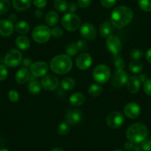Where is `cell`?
I'll use <instances>...</instances> for the list:
<instances>
[{
	"instance_id": "obj_1",
	"label": "cell",
	"mask_w": 151,
	"mask_h": 151,
	"mask_svg": "<svg viewBox=\"0 0 151 151\" xmlns=\"http://www.w3.org/2000/svg\"><path fill=\"white\" fill-rule=\"evenodd\" d=\"M133 17V12L131 8L127 6H118L114 8L110 15L112 24L117 28H122L127 26L131 22Z\"/></svg>"
},
{
	"instance_id": "obj_2",
	"label": "cell",
	"mask_w": 151,
	"mask_h": 151,
	"mask_svg": "<svg viewBox=\"0 0 151 151\" xmlns=\"http://www.w3.org/2000/svg\"><path fill=\"white\" fill-rule=\"evenodd\" d=\"M73 62L68 55L59 54L52 59L50 62V68L53 73L59 75L66 74L70 71Z\"/></svg>"
},
{
	"instance_id": "obj_3",
	"label": "cell",
	"mask_w": 151,
	"mask_h": 151,
	"mask_svg": "<svg viewBox=\"0 0 151 151\" xmlns=\"http://www.w3.org/2000/svg\"><path fill=\"white\" fill-rule=\"evenodd\" d=\"M148 130L146 126L142 123H135L127 128L126 136L127 139L133 144L141 143L147 138Z\"/></svg>"
},
{
	"instance_id": "obj_4",
	"label": "cell",
	"mask_w": 151,
	"mask_h": 151,
	"mask_svg": "<svg viewBox=\"0 0 151 151\" xmlns=\"http://www.w3.org/2000/svg\"><path fill=\"white\" fill-rule=\"evenodd\" d=\"M51 36V30L46 25H38L33 29L32 37L39 44L46 43Z\"/></svg>"
},
{
	"instance_id": "obj_5",
	"label": "cell",
	"mask_w": 151,
	"mask_h": 151,
	"mask_svg": "<svg viewBox=\"0 0 151 151\" xmlns=\"http://www.w3.org/2000/svg\"><path fill=\"white\" fill-rule=\"evenodd\" d=\"M62 25L68 31H75L80 27V18L73 13H68L62 18Z\"/></svg>"
},
{
	"instance_id": "obj_6",
	"label": "cell",
	"mask_w": 151,
	"mask_h": 151,
	"mask_svg": "<svg viewBox=\"0 0 151 151\" xmlns=\"http://www.w3.org/2000/svg\"><path fill=\"white\" fill-rule=\"evenodd\" d=\"M93 78L98 83H106L110 78V68L105 65H97L93 71Z\"/></svg>"
},
{
	"instance_id": "obj_7",
	"label": "cell",
	"mask_w": 151,
	"mask_h": 151,
	"mask_svg": "<svg viewBox=\"0 0 151 151\" xmlns=\"http://www.w3.org/2000/svg\"><path fill=\"white\" fill-rule=\"evenodd\" d=\"M22 54L17 49H11L5 55L4 62L9 68H15L19 66L22 62Z\"/></svg>"
},
{
	"instance_id": "obj_8",
	"label": "cell",
	"mask_w": 151,
	"mask_h": 151,
	"mask_svg": "<svg viewBox=\"0 0 151 151\" xmlns=\"http://www.w3.org/2000/svg\"><path fill=\"white\" fill-rule=\"evenodd\" d=\"M124 121V115L121 112L113 111L107 117V124L111 129H118L123 124Z\"/></svg>"
},
{
	"instance_id": "obj_9",
	"label": "cell",
	"mask_w": 151,
	"mask_h": 151,
	"mask_svg": "<svg viewBox=\"0 0 151 151\" xmlns=\"http://www.w3.org/2000/svg\"><path fill=\"white\" fill-rule=\"evenodd\" d=\"M128 78V74L124 70H116L112 76L111 84L114 88H120L127 84Z\"/></svg>"
},
{
	"instance_id": "obj_10",
	"label": "cell",
	"mask_w": 151,
	"mask_h": 151,
	"mask_svg": "<svg viewBox=\"0 0 151 151\" xmlns=\"http://www.w3.org/2000/svg\"><path fill=\"white\" fill-rule=\"evenodd\" d=\"M106 46L107 49L114 56L118 55L122 50V42L119 38L115 35H110L107 38L106 40Z\"/></svg>"
},
{
	"instance_id": "obj_11",
	"label": "cell",
	"mask_w": 151,
	"mask_h": 151,
	"mask_svg": "<svg viewBox=\"0 0 151 151\" xmlns=\"http://www.w3.org/2000/svg\"><path fill=\"white\" fill-rule=\"evenodd\" d=\"M79 33L84 40L88 41H93L96 37V30L94 26L91 23H84L79 27Z\"/></svg>"
},
{
	"instance_id": "obj_12",
	"label": "cell",
	"mask_w": 151,
	"mask_h": 151,
	"mask_svg": "<svg viewBox=\"0 0 151 151\" xmlns=\"http://www.w3.org/2000/svg\"><path fill=\"white\" fill-rule=\"evenodd\" d=\"M49 69L47 64L45 62H36L30 66V72L34 77H42L46 75Z\"/></svg>"
},
{
	"instance_id": "obj_13",
	"label": "cell",
	"mask_w": 151,
	"mask_h": 151,
	"mask_svg": "<svg viewBox=\"0 0 151 151\" xmlns=\"http://www.w3.org/2000/svg\"><path fill=\"white\" fill-rule=\"evenodd\" d=\"M41 85L46 91H55L59 86V79L53 75L45 76L41 80Z\"/></svg>"
},
{
	"instance_id": "obj_14",
	"label": "cell",
	"mask_w": 151,
	"mask_h": 151,
	"mask_svg": "<svg viewBox=\"0 0 151 151\" xmlns=\"http://www.w3.org/2000/svg\"><path fill=\"white\" fill-rule=\"evenodd\" d=\"M92 57L88 53H82L76 58V65L82 70H88L92 65Z\"/></svg>"
},
{
	"instance_id": "obj_15",
	"label": "cell",
	"mask_w": 151,
	"mask_h": 151,
	"mask_svg": "<svg viewBox=\"0 0 151 151\" xmlns=\"http://www.w3.org/2000/svg\"><path fill=\"white\" fill-rule=\"evenodd\" d=\"M124 115L130 119H136L141 113V108L137 103H127L124 108Z\"/></svg>"
},
{
	"instance_id": "obj_16",
	"label": "cell",
	"mask_w": 151,
	"mask_h": 151,
	"mask_svg": "<svg viewBox=\"0 0 151 151\" xmlns=\"http://www.w3.org/2000/svg\"><path fill=\"white\" fill-rule=\"evenodd\" d=\"M66 119L67 122L72 125L79 124L82 120V112L79 109H70L67 112Z\"/></svg>"
},
{
	"instance_id": "obj_17",
	"label": "cell",
	"mask_w": 151,
	"mask_h": 151,
	"mask_svg": "<svg viewBox=\"0 0 151 151\" xmlns=\"http://www.w3.org/2000/svg\"><path fill=\"white\" fill-rule=\"evenodd\" d=\"M14 30V26L11 22L7 19L0 20V35L2 36H10Z\"/></svg>"
},
{
	"instance_id": "obj_18",
	"label": "cell",
	"mask_w": 151,
	"mask_h": 151,
	"mask_svg": "<svg viewBox=\"0 0 151 151\" xmlns=\"http://www.w3.org/2000/svg\"><path fill=\"white\" fill-rule=\"evenodd\" d=\"M140 86L141 82L138 76H133L128 78L127 82V88L129 92L133 94L136 93L140 89Z\"/></svg>"
},
{
	"instance_id": "obj_19",
	"label": "cell",
	"mask_w": 151,
	"mask_h": 151,
	"mask_svg": "<svg viewBox=\"0 0 151 151\" xmlns=\"http://www.w3.org/2000/svg\"><path fill=\"white\" fill-rule=\"evenodd\" d=\"M30 73L28 69L26 68H22L18 70L15 75V79L17 83L24 84L30 79Z\"/></svg>"
},
{
	"instance_id": "obj_20",
	"label": "cell",
	"mask_w": 151,
	"mask_h": 151,
	"mask_svg": "<svg viewBox=\"0 0 151 151\" xmlns=\"http://www.w3.org/2000/svg\"><path fill=\"white\" fill-rule=\"evenodd\" d=\"M85 100V97L82 93L76 92L73 93L72 95L70 96L69 101L71 105L74 106V107H79L82 106L84 104Z\"/></svg>"
},
{
	"instance_id": "obj_21",
	"label": "cell",
	"mask_w": 151,
	"mask_h": 151,
	"mask_svg": "<svg viewBox=\"0 0 151 151\" xmlns=\"http://www.w3.org/2000/svg\"><path fill=\"white\" fill-rule=\"evenodd\" d=\"M12 5L18 11H24L28 9L31 5V0H11Z\"/></svg>"
},
{
	"instance_id": "obj_22",
	"label": "cell",
	"mask_w": 151,
	"mask_h": 151,
	"mask_svg": "<svg viewBox=\"0 0 151 151\" xmlns=\"http://www.w3.org/2000/svg\"><path fill=\"white\" fill-rule=\"evenodd\" d=\"M15 44L19 49L22 50H26L30 47V42L28 38L25 36H19L16 39Z\"/></svg>"
},
{
	"instance_id": "obj_23",
	"label": "cell",
	"mask_w": 151,
	"mask_h": 151,
	"mask_svg": "<svg viewBox=\"0 0 151 151\" xmlns=\"http://www.w3.org/2000/svg\"><path fill=\"white\" fill-rule=\"evenodd\" d=\"M59 14L56 11H49L45 16V22L47 23V25L49 26H55L58 22H59Z\"/></svg>"
},
{
	"instance_id": "obj_24",
	"label": "cell",
	"mask_w": 151,
	"mask_h": 151,
	"mask_svg": "<svg viewBox=\"0 0 151 151\" xmlns=\"http://www.w3.org/2000/svg\"><path fill=\"white\" fill-rule=\"evenodd\" d=\"M14 28L19 34H25L30 30V24L26 21L22 20V21L17 22Z\"/></svg>"
},
{
	"instance_id": "obj_25",
	"label": "cell",
	"mask_w": 151,
	"mask_h": 151,
	"mask_svg": "<svg viewBox=\"0 0 151 151\" xmlns=\"http://www.w3.org/2000/svg\"><path fill=\"white\" fill-rule=\"evenodd\" d=\"M112 27L108 22H104L101 24L99 27V33L102 37L107 38L111 35Z\"/></svg>"
},
{
	"instance_id": "obj_26",
	"label": "cell",
	"mask_w": 151,
	"mask_h": 151,
	"mask_svg": "<svg viewBox=\"0 0 151 151\" xmlns=\"http://www.w3.org/2000/svg\"><path fill=\"white\" fill-rule=\"evenodd\" d=\"M76 86V82L73 79L70 77L64 78L61 82V87L65 91H71Z\"/></svg>"
},
{
	"instance_id": "obj_27",
	"label": "cell",
	"mask_w": 151,
	"mask_h": 151,
	"mask_svg": "<svg viewBox=\"0 0 151 151\" xmlns=\"http://www.w3.org/2000/svg\"><path fill=\"white\" fill-rule=\"evenodd\" d=\"M42 90V85L40 82L36 80H33L29 83L28 91L29 92L33 95L40 93Z\"/></svg>"
},
{
	"instance_id": "obj_28",
	"label": "cell",
	"mask_w": 151,
	"mask_h": 151,
	"mask_svg": "<svg viewBox=\"0 0 151 151\" xmlns=\"http://www.w3.org/2000/svg\"><path fill=\"white\" fill-rule=\"evenodd\" d=\"M129 69L133 73H140L143 70V65L139 61L133 60V62H130V65H129Z\"/></svg>"
},
{
	"instance_id": "obj_29",
	"label": "cell",
	"mask_w": 151,
	"mask_h": 151,
	"mask_svg": "<svg viewBox=\"0 0 151 151\" xmlns=\"http://www.w3.org/2000/svg\"><path fill=\"white\" fill-rule=\"evenodd\" d=\"M103 92V88L99 85L93 84L90 86L88 88V93L92 96H98L101 95Z\"/></svg>"
},
{
	"instance_id": "obj_30",
	"label": "cell",
	"mask_w": 151,
	"mask_h": 151,
	"mask_svg": "<svg viewBox=\"0 0 151 151\" xmlns=\"http://www.w3.org/2000/svg\"><path fill=\"white\" fill-rule=\"evenodd\" d=\"M53 6L56 11L65 12L68 10V2L66 0H54Z\"/></svg>"
},
{
	"instance_id": "obj_31",
	"label": "cell",
	"mask_w": 151,
	"mask_h": 151,
	"mask_svg": "<svg viewBox=\"0 0 151 151\" xmlns=\"http://www.w3.org/2000/svg\"><path fill=\"white\" fill-rule=\"evenodd\" d=\"M65 51H66L67 55L69 56H74L78 53L79 49H78L76 43L71 42L68 45V46L65 48Z\"/></svg>"
},
{
	"instance_id": "obj_32",
	"label": "cell",
	"mask_w": 151,
	"mask_h": 151,
	"mask_svg": "<svg viewBox=\"0 0 151 151\" xmlns=\"http://www.w3.org/2000/svg\"><path fill=\"white\" fill-rule=\"evenodd\" d=\"M70 131V124L68 122H63L59 125L57 132L60 136H65Z\"/></svg>"
},
{
	"instance_id": "obj_33",
	"label": "cell",
	"mask_w": 151,
	"mask_h": 151,
	"mask_svg": "<svg viewBox=\"0 0 151 151\" xmlns=\"http://www.w3.org/2000/svg\"><path fill=\"white\" fill-rule=\"evenodd\" d=\"M11 8L10 0H0V15L7 14Z\"/></svg>"
},
{
	"instance_id": "obj_34",
	"label": "cell",
	"mask_w": 151,
	"mask_h": 151,
	"mask_svg": "<svg viewBox=\"0 0 151 151\" xmlns=\"http://www.w3.org/2000/svg\"><path fill=\"white\" fill-rule=\"evenodd\" d=\"M113 62H114V65L116 70H124L125 64H124V59H122L121 56L116 55L114 56V59H113Z\"/></svg>"
},
{
	"instance_id": "obj_35",
	"label": "cell",
	"mask_w": 151,
	"mask_h": 151,
	"mask_svg": "<svg viewBox=\"0 0 151 151\" xmlns=\"http://www.w3.org/2000/svg\"><path fill=\"white\" fill-rule=\"evenodd\" d=\"M139 5L145 12H151V0H139Z\"/></svg>"
},
{
	"instance_id": "obj_36",
	"label": "cell",
	"mask_w": 151,
	"mask_h": 151,
	"mask_svg": "<svg viewBox=\"0 0 151 151\" xmlns=\"http://www.w3.org/2000/svg\"><path fill=\"white\" fill-rule=\"evenodd\" d=\"M143 51L140 49H133L131 52H130V58L133 60L139 61L142 57H143Z\"/></svg>"
},
{
	"instance_id": "obj_37",
	"label": "cell",
	"mask_w": 151,
	"mask_h": 151,
	"mask_svg": "<svg viewBox=\"0 0 151 151\" xmlns=\"http://www.w3.org/2000/svg\"><path fill=\"white\" fill-rule=\"evenodd\" d=\"M76 45H77L79 50L82 52H86L88 49V45L87 41L84 40H80L76 42Z\"/></svg>"
},
{
	"instance_id": "obj_38",
	"label": "cell",
	"mask_w": 151,
	"mask_h": 151,
	"mask_svg": "<svg viewBox=\"0 0 151 151\" xmlns=\"http://www.w3.org/2000/svg\"><path fill=\"white\" fill-rule=\"evenodd\" d=\"M8 97H9V99L12 102H17L19 99V93L17 91H14V90H11V91H9V93H8Z\"/></svg>"
},
{
	"instance_id": "obj_39",
	"label": "cell",
	"mask_w": 151,
	"mask_h": 151,
	"mask_svg": "<svg viewBox=\"0 0 151 151\" xmlns=\"http://www.w3.org/2000/svg\"><path fill=\"white\" fill-rule=\"evenodd\" d=\"M8 71L4 65L0 64V81H4L8 77Z\"/></svg>"
},
{
	"instance_id": "obj_40",
	"label": "cell",
	"mask_w": 151,
	"mask_h": 151,
	"mask_svg": "<svg viewBox=\"0 0 151 151\" xmlns=\"http://www.w3.org/2000/svg\"><path fill=\"white\" fill-rule=\"evenodd\" d=\"M51 36L54 38H60L63 36V30L60 27H55L51 30Z\"/></svg>"
},
{
	"instance_id": "obj_41",
	"label": "cell",
	"mask_w": 151,
	"mask_h": 151,
	"mask_svg": "<svg viewBox=\"0 0 151 151\" xmlns=\"http://www.w3.org/2000/svg\"><path fill=\"white\" fill-rule=\"evenodd\" d=\"M117 0H100V3L104 8H110L116 4Z\"/></svg>"
},
{
	"instance_id": "obj_42",
	"label": "cell",
	"mask_w": 151,
	"mask_h": 151,
	"mask_svg": "<svg viewBox=\"0 0 151 151\" xmlns=\"http://www.w3.org/2000/svg\"><path fill=\"white\" fill-rule=\"evenodd\" d=\"M141 148L144 151H150L151 150V140L146 139L141 142Z\"/></svg>"
},
{
	"instance_id": "obj_43",
	"label": "cell",
	"mask_w": 151,
	"mask_h": 151,
	"mask_svg": "<svg viewBox=\"0 0 151 151\" xmlns=\"http://www.w3.org/2000/svg\"><path fill=\"white\" fill-rule=\"evenodd\" d=\"M143 89L147 95L151 96V79H147V80L144 82Z\"/></svg>"
},
{
	"instance_id": "obj_44",
	"label": "cell",
	"mask_w": 151,
	"mask_h": 151,
	"mask_svg": "<svg viewBox=\"0 0 151 151\" xmlns=\"http://www.w3.org/2000/svg\"><path fill=\"white\" fill-rule=\"evenodd\" d=\"M33 3L39 9H42L47 5V0H33Z\"/></svg>"
},
{
	"instance_id": "obj_45",
	"label": "cell",
	"mask_w": 151,
	"mask_h": 151,
	"mask_svg": "<svg viewBox=\"0 0 151 151\" xmlns=\"http://www.w3.org/2000/svg\"><path fill=\"white\" fill-rule=\"evenodd\" d=\"M78 5L81 8H86L91 5L92 0H78Z\"/></svg>"
},
{
	"instance_id": "obj_46",
	"label": "cell",
	"mask_w": 151,
	"mask_h": 151,
	"mask_svg": "<svg viewBox=\"0 0 151 151\" xmlns=\"http://www.w3.org/2000/svg\"><path fill=\"white\" fill-rule=\"evenodd\" d=\"M77 5L73 2H71L68 4V10L70 11L69 13H73L77 11Z\"/></svg>"
},
{
	"instance_id": "obj_47",
	"label": "cell",
	"mask_w": 151,
	"mask_h": 151,
	"mask_svg": "<svg viewBox=\"0 0 151 151\" xmlns=\"http://www.w3.org/2000/svg\"><path fill=\"white\" fill-rule=\"evenodd\" d=\"M22 65L24 67V68H29L32 65V60L30 59V58H24V59H22Z\"/></svg>"
},
{
	"instance_id": "obj_48",
	"label": "cell",
	"mask_w": 151,
	"mask_h": 151,
	"mask_svg": "<svg viewBox=\"0 0 151 151\" xmlns=\"http://www.w3.org/2000/svg\"><path fill=\"white\" fill-rule=\"evenodd\" d=\"M133 147V142H130V141H127L125 144H124V148L127 150H130Z\"/></svg>"
},
{
	"instance_id": "obj_49",
	"label": "cell",
	"mask_w": 151,
	"mask_h": 151,
	"mask_svg": "<svg viewBox=\"0 0 151 151\" xmlns=\"http://www.w3.org/2000/svg\"><path fill=\"white\" fill-rule=\"evenodd\" d=\"M146 59L150 64H151V48L148 49L146 52Z\"/></svg>"
},
{
	"instance_id": "obj_50",
	"label": "cell",
	"mask_w": 151,
	"mask_h": 151,
	"mask_svg": "<svg viewBox=\"0 0 151 151\" xmlns=\"http://www.w3.org/2000/svg\"><path fill=\"white\" fill-rule=\"evenodd\" d=\"M43 16V12L42 11H41L40 9L39 10H36V12H35V17H36L37 19H40L42 18Z\"/></svg>"
},
{
	"instance_id": "obj_51",
	"label": "cell",
	"mask_w": 151,
	"mask_h": 151,
	"mask_svg": "<svg viewBox=\"0 0 151 151\" xmlns=\"http://www.w3.org/2000/svg\"><path fill=\"white\" fill-rule=\"evenodd\" d=\"M17 17L15 15V14H11V15L9 16V18H8V20L11 22H14L17 21Z\"/></svg>"
},
{
	"instance_id": "obj_52",
	"label": "cell",
	"mask_w": 151,
	"mask_h": 151,
	"mask_svg": "<svg viewBox=\"0 0 151 151\" xmlns=\"http://www.w3.org/2000/svg\"><path fill=\"white\" fill-rule=\"evenodd\" d=\"M138 77H139V80H140L141 83H142V82H145V81L147 79V77H146V76L143 75V74H142V75H140L139 76H138Z\"/></svg>"
},
{
	"instance_id": "obj_53",
	"label": "cell",
	"mask_w": 151,
	"mask_h": 151,
	"mask_svg": "<svg viewBox=\"0 0 151 151\" xmlns=\"http://www.w3.org/2000/svg\"><path fill=\"white\" fill-rule=\"evenodd\" d=\"M51 151H65V150L60 147H55V148H53Z\"/></svg>"
},
{
	"instance_id": "obj_54",
	"label": "cell",
	"mask_w": 151,
	"mask_h": 151,
	"mask_svg": "<svg viewBox=\"0 0 151 151\" xmlns=\"http://www.w3.org/2000/svg\"><path fill=\"white\" fill-rule=\"evenodd\" d=\"M0 151H9L6 149H0Z\"/></svg>"
},
{
	"instance_id": "obj_55",
	"label": "cell",
	"mask_w": 151,
	"mask_h": 151,
	"mask_svg": "<svg viewBox=\"0 0 151 151\" xmlns=\"http://www.w3.org/2000/svg\"><path fill=\"white\" fill-rule=\"evenodd\" d=\"M113 151H122V150H113Z\"/></svg>"
}]
</instances>
